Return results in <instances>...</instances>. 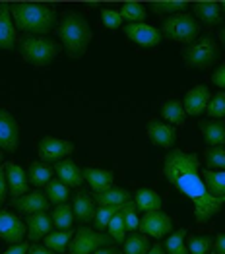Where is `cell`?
Listing matches in <instances>:
<instances>
[{
  "label": "cell",
  "mask_w": 225,
  "mask_h": 254,
  "mask_svg": "<svg viewBox=\"0 0 225 254\" xmlns=\"http://www.w3.org/2000/svg\"><path fill=\"white\" fill-rule=\"evenodd\" d=\"M165 179L194 204V219L198 225L210 221L225 206V198H216L206 189L200 177V161L196 153L183 149H169L163 159Z\"/></svg>",
  "instance_id": "obj_1"
},
{
  "label": "cell",
  "mask_w": 225,
  "mask_h": 254,
  "mask_svg": "<svg viewBox=\"0 0 225 254\" xmlns=\"http://www.w3.org/2000/svg\"><path fill=\"white\" fill-rule=\"evenodd\" d=\"M10 14L16 29L25 35H47L57 25V10L45 2H12Z\"/></svg>",
  "instance_id": "obj_2"
},
{
  "label": "cell",
  "mask_w": 225,
  "mask_h": 254,
  "mask_svg": "<svg viewBox=\"0 0 225 254\" xmlns=\"http://www.w3.org/2000/svg\"><path fill=\"white\" fill-rule=\"evenodd\" d=\"M57 33H59L62 47L66 49V55L70 59H82L87 51V45L93 39V31H91L87 20L76 10L62 12Z\"/></svg>",
  "instance_id": "obj_3"
},
{
  "label": "cell",
  "mask_w": 225,
  "mask_h": 254,
  "mask_svg": "<svg viewBox=\"0 0 225 254\" xmlns=\"http://www.w3.org/2000/svg\"><path fill=\"white\" fill-rule=\"evenodd\" d=\"M20 53L25 63L41 68V66H47L57 59V55L61 53V45L49 39V37L23 35L20 39Z\"/></svg>",
  "instance_id": "obj_4"
},
{
  "label": "cell",
  "mask_w": 225,
  "mask_h": 254,
  "mask_svg": "<svg viewBox=\"0 0 225 254\" xmlns=\"http://www.w3.org/2000/svg\"><path fill=\"white\" fill-rule=\"evenodd\" d=\"M198 35H200V23L196 21L194 16H190L186 12L169 16L161 25V37L169 39V41L190 45L198 39Z\"/></svg>",
  "instance_id": "obj_5"
},
{
  "label": "cell",
  "mask_w": 225,
  "mask_h": 254,
  "mask_svg": "<svg viewBox=\"0 0 225 254\" xmlns=\"http://www.w3.org/2000/svg\"><path fill=\"white\" fill-rule=\"evenodd\" d=\"M218 43L214 41L212 37H200L190 45H184L181 49V57H183L184 64L188 68H196V70H204L210 68L212 64L216 63L218 59Z\"/></svg>",
  "instance_id": "obj_6"
},
{
  "label": "cell",
  "mask_w": 225,
  "mask_h": 254,
  "mask_svg": "<svg viewBox=\"0 0 225 254\" xmlns=\"http://www.w3.org/2000/svg\"><path fill=\"white\" fill-rule=\"evenodd\" d=\"M113 239L109 235H103L91 227H80L76 235L72 237L68 249L70 254H93L103 247H107Z\"/></svg>",
  "instance_id": "obj_7"
},
{
  "label": "cell",
  "mask_w": 225,
  "mask_h": 254,
  "mask_svg": "<svg viewBox=\"0 0 225 254\" xmlns=\"http://www.w3.org/2000/svg\"><path fill=\"white\" fill-rule=\"evenodd\" d=\"M142 235L153 237V239H161L165 235L171 233L173 229V219L165 212L157 210V212H148L144 213V217L140 219V227H138Z\"/></svg>",
  "instance_id": "obj_8"
},
{
  "label": "cell",
  "mask_w": 225,
  "mask_h": 254,
  "mask_svg": "<svg viewBox=\"0 0 225 254\" xmlns=\"http://www.w3.org/2000/svg\"><path fill=\"white\" fill-rule=\"evenodd\" d=\"M20 144V125L8 111L0 109V151H16Z\"/></svg>",
  "instance_id": "obj_9"
},
{
  "label": "cell",
  "mask_w": 225,
  "mask_h": 254,
  "mask_svg": "<svg viewBox=\"0 0 225 254\" xmlns=\"http://www.w3.org/2000/svg\"><path fill=\"white\" fill-rule=\"evenodd\" d=\"M74 151V144L68 140H61V138H53V136H45L39 146H37V153L41 161H61L66 159L70 153Z\"/></svg>",
  "instance_id": "obj_10"
},
{
  "label": "cell",
  "mask_w": 225,
  "mask_h": 254,
  "mask_svg": "<svg viewBox=\"0 0 225 254\" xmlns=\"http://www.w3.org/2000/svg\"><path fill=\"white\" fill-rule=\"evenodd\" d=\"M124 35L132 43L144 47V49H153L163 39L159 29H155L148 23H126L124 25Z\"/></svg>",
  "instance_id": "obj_11"
},
{
  "label": "cell",
  "mask_w": 225,
  "mask_h": 254,
  "mask_svg": "<svg viewBox=\"0 0 225 254\" xmlns=\"http://www.w3.org/2000/svg\"><path fill=\"white\" fill-rule=\"evenodd\" d=\"M27 233L25 221H21L16 213L0 210V239L10 243V245H18L21 243L23 235Z\"/></svg>",
  "instance_id": "obj_12"
},
{
  "label": "cell",
  "mask_w": 225,
  "mask_h": 254,
  "mask_svg": "<svg viewBox=\"0 0 225 254\" xmlns=\"http://www.w3.org/2000/svg\"><path fill=\"white\" fill-rule=\"evenodd\" d=\"M148 138L157 148L171 149L177 144V130L175 127L161 123V121H150L148 123Z\"/></svg>",
  "instance_id": "obj_13"
},
{
  "label": "cell",
  "mask_w": 225,
  "mask_h": 254,
  "mask_svg": "<svg viewBox=\"0 0 225 254\" xmlns=\"http://www.w3.org/2000/svg\"><path fill=\"white\" fill-rule=\"evenodd\" d=\"M51 206V202L47 200V196L39 190L33 192H25L18 198L12 200V208L20 210L21 213H27V215H33V213L47 212Z\"/></svg>",
  "instance_id": "obj_14"
},
{
  "label": "cell",
  "mask_w": 225,
  "mask_h": 254,
  "mask_svg": "<svg viewBox=\"0 0 225 254\" xmlns=\"http://www.w3.org/2000/svg\"><path fill=\"white\" fill-rule=\"evenodd\" d=\"M210 99H212V95H210V89L206 85H194L192 89L186 91V95H184L183 99L186 115H190V117L202 115L206 111V107H208V103H210Z\"/></svg>",
  "instance_id": "obj_15"
},
{
  "label": "cell",
  "mask_w": 225,
  "mask_h": 254,
  "mask_svg": "<svg viewBox=\"0 0 225 254\" xmlns=\"http://www.w3.org/2000/svg\"><path fill=\"white\" fill-rule=\"evenodd\" d=\"M16 25L10 14V4L0 2V49L12 51L16 47Z\"/></svg>",
  "instance_id": "obj_16"
},
{
  "label": "cell",
  "mask_w": 225,
  "mask_h": 254,
  "mask_svg": "<svg viewBox=\"0 0 225 254\" xmlns=\"http://www.w3.org/2000/svg\"><path fill=\"white\" fill-rule=\"evenodd\" d=\"M4 171H6V181H8V190L14 198H18L21 194H25L27 189H29V181H27V173L21 169L20 165L8 161L4 165Z\"/></svg>",
  "instance_id": "obj_17"
},
{
  "label": "cell",
  "mask_w": 225,
  "mask_h": 254,
  "mask_svg": "<svg viewBox=\"0 0 225 254\" xmlns=\"http://www.w3.org/2000/svg\"><path fill=\"white\" fill-rule=\"evenodd\" d=\"M53 171L57 173V177L61 179L66 187H70V189L82 187V181H83L82 169L72 159H61V161H57Z\"/></svg>",
  "instance_id": "obj_18"
},
{
  "label": "cell",
  "mask_w": 225,
  "mask_h": 254,
  "mask_svg": "<svg viewBox=\"0 0 225 254\" xmlns=\"http://www.w3.org/2000/svg\"><path fill=\"white\" fill-rule=\"evenodd\" d=\"M25 227H27V237L31 241H39L45 239L47 235L51 233V227H53V219L47 212L33 213V215H27L25 219Z\"/></svg>",
  "instance_id": "obj_19"
},
{
  "label": "cell",
  "mask_w": 225,
  "mask_h": 254,
  "mask_svg": "<svg viewBox=\"0 0 225 254\" xmlns=\"http://www.w3.org/2000/svg\"><path fill=\"white\" fill-rule=\"evenodd\" d=\"M83 181H87V185L91 187L93 192H103L113 187L115 181V173L107 169H95V167H85L82 169Z\"/></svg>",
  "instance_id": "obj_20"
},
{
  "label": "cell",
  "mask_w": 225,
  "mask_h": 254,
  "mask_svg": "<svg viewBox=\"0 0 225 254\" xmlns=\"http://www.w3.org/2000/svg\"><path fill=\"white\" fill-rule=\"evenodd\" d=\"M192 12L200 21H204L206 25H218L222 23V8L220 2L214 0H200L192 4Z\"/></svg>",
  "instance_id": "obj_21"
},
{
  "label": "cell",
  "mask_w": 225,
  "mask_h": 254,
  "mask_svg": "<svg viewBox=\"0 0 225 254\" xmlns=\"http://www.w3.org/2000/svg\"><path fill=\"white\" fill-rule=\"evenodd\" d=\"M202 138L210 148L225 146V121H202L200 123Z\"/></svg>",
  "instance_id": "obj_22"
},
{
  "label": "cell",
  "mask_w": 225,
  "mask_h": 254,
  "mask_svg": "<svg viewBox=\"0 0 225 254\" xmlns=\"http://www.w3.org/2000/svg\"><path fill=\"white\" fill-rule=\"evenodd\" d=\"M72 210H74V217H76L78 221L89 223V221L95 217V200H93L85 190H80L74 196Z\"/></svg>",
  "instance_id": "obj_23"
},
{
  "label": "cell",
  "mask_w": 225,
  "mask_h": 254,
  "mask_svg": "<svg viewBox=\"0 0 225 254\" xmlns=\"http://www.w3.org/2000/svg\"><path fill=\"white\" fill-rule=\"evenodd\" d=\"M99 206H123L126 202H130V192L121 189V187H111L103 192H95L93 198Z\"/></svg>",
  "instance_id": "obj_24"
},
{
  "label": "cell",
  "mask_w": 225,
  "mask_h": 254,
  "mask_svg": "<svg viewBox=\"0 0 225 254\" xmlns=\"http://www.w3.org/2000/svg\"><path fill=\"white\" fill-rule=\"evenodd\" d=\"M134 204L144 213L157 212V210H161V196L155 190H151V189H140V190H136Z\"/></svg>",
  "instance_id": "obj_25"
},
{
  "label": "cell",
  "mask_w": 225,
  "mask_h": 254,
  "mask_svg": "<svg viewBox=\"0 0 225 254\" xmlns=\"http://www.w3.org/2000/svg\"><path fill=\"white\" fill-rule=\"evenodd\" d=\"M161 117L167 121V125H171V127H183L184 121H186V111H184L183 101L169 99L161 107Z\"/></svg>",
  "instance_id": "obj_26"
},
{
  "label": "cell",
  "mask_w": 225,
  "mask_h": 254,
  "mask_svg": "<svg viewBox=\"0 0 225 254\" xmlns=\"http://www.w3.org/2000/svg\"><path fill=\"white\" fill-rule=\"evenodd\" d=\"M206 189L216 198H225V171H210L206 169L202 175Z\"/></svg>",
  "instance_id": "obj_27"
},
{
  "label": "cell",
  "mask_w": 225,
  "mask_h": 254,
  "mask_svg": "<svg viewBox=\"0 0 225 254\" xmlns=\"http://www.w3.org/2000/svg\"><path fill=\"white\" fill-rule=\"evenodd\" d=\"M51 179H53V169L47 163L35 161V163L29 165V169H27L29 185H33V187H47L51 183Z\"/></svg>",
  "instance_id": "obj_28"
},
{
  "label": "cell",
  "mask_w": 225,
  "mask_h": 254,
  "mask_svg": "<svg viewBox=\"0 0 225 254\" xmlns=\"http://www.w3.org/2000/svg\"><path fill=\"white\" fill-rule=\"evenodd\" d=\"M72 229H66V231H51V233L47 235L45 239H43V243H45V247L49 249V251H53V253H64L66 251V247L70 245V241H72Z\"/></svg>",
  "instance_id": "obj_29"
},
{
  "label": "cell",
  "mask_w": 225,
  "mask_h": 254,
  "mask_svg": "<svg viewBox=\"0 0 225 254\" xmlns=\"http://www.w3.org/2000/svg\"><path fill=\"white\" fill-rule=\"evenodd\" d=\"M47 200L51 202V204H57V206H61V204H66L68 202V198H70V187H66L64 183H62L61 179H51V183L47 185Z\"/></svg>",
  "instance_id": "obj_30"
},
{
  "label": "cell",
  "mask_w": 225,
  "mask_h": 254,
  "mask_svg": "<svg viewBox=\"0 0 225 254\" xmlns=\"http://www.w3.org/2000/svg\"><path fill=\"white\" fill-rule=\"evenodd\" d=\"M150 6V10L153 12V14H181L184 12L190 4L186 2V0H155V2H150L148 4Z\"/></svg>",
  "instance_id": "obj_31"
},
{
  "label": "cell",
  "mask_w": 225,
  "mask_h": 254,
  "mask_svg": "<svg viewBox=\"0 0 225 254\" xmlns=\"http://www.w3.org/2000/svg\"><path fill=\"white\" fill-rule=\"evenodd\" d=\"M51 219H53V225L59 227L61 231L72 229V223H74V210H72V206H68V204L57 206L53 210V213H51Z\"/></svg>",
  "instance_id": "obj_32"
},
{
  "label": "cell",
  "mask_w": 225,
  "mask_h": 254,
  "mask_svg": "<svg viewBox=\"0 0 225 254\" xmlns=\"http://www.w3.org/2000/svg\"><path fill=\"white\" fill-rule=\"evenodd\" d=\"M124 247V254H148V251L151 249V245H150V239H148V235H130L128 239H124L123 243Z\"/></svg>",
  "instance_id": "obj_33"
},
{
  "label": "cell",
  "mask_w": 225,
  "mask_h": 254,
  "mask_svg": "<svg viewBox=\"0 0 225 254\" xmlns=\"http://www.w3.org/2000/svg\"><path fill=\"white\" fill-rule=\"evenodd\" d=\"M186 229H177L173 235H169V239L165 241V254H190L186 247Z\"/></svg>",
  "instance_id": "obj_34"
},
{
  "label": "cell",
  "mask_w": 225,
  "mask_h": 254,
  "mask_svg": "<svg viewBox=\"0 0 225 254\" xmlns=\"http://www.w3.org/2000/svg\"><path fill=\"white\" fill-rule=\"evenodd\" d=\"M121 16L123 20H128L130 23H144L146 20V6L140 2H124L121 8Z\"/></svg>",
  "instance_id": "obj_35"
},
{
  "label": "cell",
  "mask_w": 225,
  "mask_h": 254,
  "mask_svg": "<svg viewBox=\"0 0 225 254\" xmlns=\"http://www.w3.org/2000/svg\"><path fill=\"white\" fill-rule=\"evenodd\" d=\"M186 243L190 254H208L214 247V239L210 235H190Z\"/></svg>",
  "instance_id": "obj_36"
},
{
  "label": "cell",
  "mask_w": 225,
  "mask_h": 254,
  "mask_svg": "<svg viewBox=\"0 0 225 254\" xmlns=\"http://www.w3.org/2000/svg\"><path fill=\"white\" fill-rule=\"evenodd\" d=\"M124 206V204H123ZM123 206H103L95 212V217H93V225H95V231L103 233L107 227H109V221L113 219L115 213H119L123 210Z\"/></svg>",
  "instance_id": "obj_37"
},
{
  "label": "cell",
  "mask_w": 225,
  "mask_h": 254,
  "mask_svg": "<svg viewBox=\"0 0 225 254\" xmlns=\"http://www.w3.org/2000/svg\"><path fill=\"white\" fill-rule=\"evenodd\" d=\"M107 229H109V237H111L115 243H121V245H123L124 239H126V225H124L123 210L113 215V219L109 221V227H107Z\"/></svg>",
  "instance_id": "obj_38"
},
{
  "label": "cell",
  "mask_w": 225,
  "mask_h": 254,
  "mask_svg": "<svg viewBox=\"0 0 225 254\" xmlns=\"http://www.w3.org/2000/svg\"><path fill=\"white\" fill-rule=\"evenodd\" d=\"M206 113H208V117H212V119L224 121L225 119V93L224 91H220L218 95H214V97L210 99V103L206 107Z\"/></svg>",
  "instance_id": "obj_39"
},
{
  "label": "cell",
  "mask_w": 225,
  "mask_h": 254,
  "mask_svg": "<svg viewBox=\"0 0 225 254\" xmlns=\"http://www.w3.org/2000/svg\"><path fill=\"white\" fill-rule=\"evenodd\" d=\"M206 165L212 169L225 171V149L224 148H208L204 153Z\"/></svg>",
  "instance_id": "obj_40"
},
{
  "label": "cell",
  "mask_w": 225,
  "mask_h": 254,
  "mask_svg": "<svg viewBox=\"0 0 225 254\" xmlns=\"http://www.w3.org/2000/svg\"><path fill=\"white\" fill-rule=\"evenodd\" d=\"M123 215H124V225L126 231H136L140 227V217H138V208L136 204L130 200L123 206Z\"/></svg>",
  "instance_id": "obj_41"
},
{
  "label": "cell",
  "mask_w": 225,
  "mask_h": 254,
  "mask_svg": "<svg viewBox=\"0 0 225 254\" xmlns=\"http://www.w3.org/2000/svg\"><path fill=\"white\" fill-rule=\"evenodd\" d=\"M101 21L107 29H119L123 25V16L117 10H109V8H101Z\"/></svg>",
  "instance_id": "obj_42"
},
{
  "label": "cell",
  "mask_w": 225,
  "mask_h": 254,
  "mask_svg": "<svg viewBox=\"0 0 225 254\" xmlns=\"http://www.w3.org/2000/svg\"><path fill=\"white\" fill-rule=\"evenodd\" d=\"M212 82L218 85V87L225 89V63H222L216 68V72L212 74Z\"/></svg>",
  "instance_id": "obj_43"
},
{
  "label": "cell",
  "mask_w": 225,
  "mask_h": 254,
  "mask_svg": "<svg viewBox=\"0 0 225 254\" xmlns=\"http://www.w3.org/2000/svg\"><path fill=\"white\" fill-rule=\"evenodd\" d=\"M6 194H8V181H6V171L0 169V206L4 204L6 200Z\"/></svg>",
  "instance_id": "obj_44"
},
{
  "label": "cell",
  "mask_w": 225,
  "mask_h": 254,
  "mask_svg": "<svg viewBox=\"0 0 225 254\" xmlns=\"http://www.w3.org/2000/svg\"><path fill=\"white\" fill-rule=\"evenodd\" d=\"M27 253H29V245L21 241V243H18V245H12L4 254H27Z\"/></svg>",
  "instance_id": "obj_45"
},
{
  "label": "cell",
  "mask_w": 225,
  "mask_h": 254,
  "mask_svg": "<svg viewBox=\"0 0 225 254\" xmlns=\"http://www.w3.org/2000/svg\"><path fill=\"white\" fill-rule=\"evenodd\" d=\"M216 254H225V233H220L214 241V247H212Z\"/></svg>",
  "instance_id": "obj_46"
},
{
  "label": "cell",
  "mask_w": 225,
  "mask_h": 254,
  "mask_svg": "<svg viewBox=\"0 0 225 254\" xmlns=\"http://www.w3.org/2000/svg\"><path fill=\"white\" fill-rule=\"evenodd\" d=\"M27 254H53V251H49L47 247H41V245H33V247H29Z\"/></svg>",
  "instance_id": "obj_47"
},
{
  "label": "cell",
  "mask_w": 225,
  "mask_h": 254,
  "mask_svg": "<svg viewBox=\"0 0 225 254\" xmlns=\"http://www.w3.org/2000/svg\"><path fill=\"white\" fill-rule=\"evenodd\" d=\"M148 254H165V247L161 243H157V245H153V247L148 251Z\"/></svg>",
  "instance_id": "obj_48"
},
{
  "label": "cell",
  "mask_w": 225,
  "mask_h": 254,
  "mask_svg": "<svg viewBox=\"0 0 225 254\" xmlns=\"http://www.w3.org/2000/svg\"><path fill=\"white\" fill-rule=\"evenodd\" d=\"M93 254H117V251H115V249H109V247H103V249L95 251Z\"/></svg>",
  "instance_id": "obj_49"
},
{
  "label": "cell",
  "mask_w": 225,
  "mask_h": 254,
  "mask_svg": "<svg viewBox=\"0 0 225 254\" xmlns=\"http://www.w3.org/2000/svg\"><path fill=\"white\" fill-rule=\"evenodd\" d=\"M218 37H220V41H222V45L225 47V27H222L220 29V33H218Z\"/></svg>",
  "instance_id": "obj_50"
},
{
  "label": "cell",
  "mask_w": 225,
  "mask_h": 254,
  "mask_svg": "<svg viewBox=\"0 0 225 254\" xmlns=\"http://www.w3.org/2000/svg\"><path fill=\"white\" fill-rule=\"evenodd\" d=\"M220 8H222V10H225V0H224V2H220Z\"/></svg>",
  "instance_id": "obj_51"
},
{
  "label": "cell",
  "mask_w": 225,
  "mask_h": 254,
  "mask_svg": "<svg viewBox=\"0 0 225 254\" xmlns=\"http://www.w3.org/2000/svg\"><path fill=\"white\" fill-rule=\"evenodd\" d=\"M0 161H2V151H0Z\"/></svg>",
  "instance_id": "obj_52"
},
{
  "label": "cell",
  "mask_w": 225,
  "mask_h": 254,
  "mask_svg": "<svg viewBox=\"0 0 225 254\" xmlns=\"http://www.w3.org/2000/svg\"><path fill=\"white\" fill-rule=\"evenodd\" d=\"M117 254H121V253H117Z\"/></svg>",
  "instance_id": "obj_53"
},
{
  "label": "cell",
  "mask_w": 225,
  "mask_h": 254,
  "mask_svg": "<svg viewBox=\"0 0 225 254\" xmlns=\"http://www.w3.org/2000/svg\"><path fill=\"white\" fill-rule=\"evenodd\" d=\"M214 254H216V253H214Z\"/></svg>",
  "instance_id": "obj_54"
}]
</instances>
